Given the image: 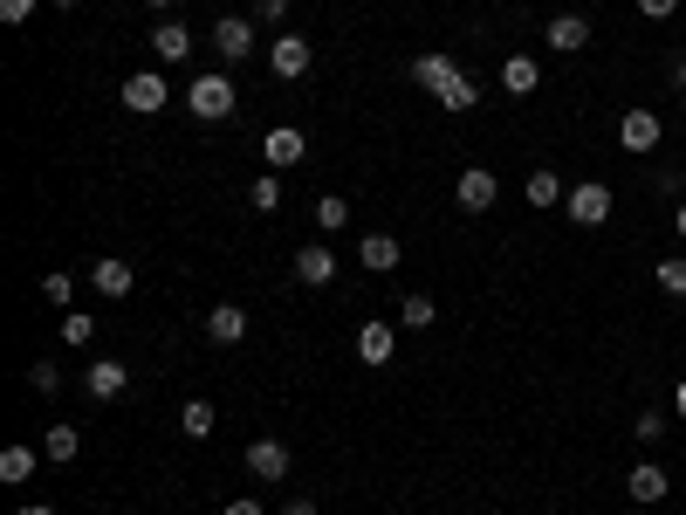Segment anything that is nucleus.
Returning a JSON list of instances; mask_svg holds the SVG:
<instances>
[{"instance_id":"obj_44","label":"nucleus","mask_w":686,"mask_h":515,"mask_svg":"<svg viewBox=\"0 0 686 515\" xmlns=\"http://www.w3.org/2000/svg\"><path fill=\"white\" fill-rule=\"evenodd\" d=\"M145 8H172V0H145Z\"/></svg>"},{"instance_id":"obj_10","label":"nucleus","mask_w":686,"mask_h":515,"mask_svg":"<svg viewBox=\"0 0 686 515\" xmlns=\"http://www.w3.org/2000/svg\"><path fill=\"white\" fill-rule=\"evenodd\" d=\"M454 192H460V207H467V214H488V207H495V200H501V179H495V172H488V166H467V172H460V186H454Z\"/></svg>"},{"instance_id":"obj_26","label":"nucleus","mask_w":686,"mask_h":515,"mask_svg":"<svg viewBox=\"0 0 686 515\" xmlns=\"http://www.w3.org/2000/svg\"><path fill=\"white\" fill-rule=\"evenodd\" d=\"M316 227H322V234L350 227V200H337V192H322V200H316Z\"/></svg>"},{"instance_id":"obj_6","label":"nucleus","mask_w":686,"mask_h":515,"mask_svg":"<svg viewBox=\"0 0 686 515\" xmlns=\"http://www.w3.org/2000/svg\"><path fill=\"white\" fill-rule=\"evenodd\" d=\"M125 385H131V365H117V358H90V365H83V392H90L97 406L125 399Z\"/></svg>"},{"instance_id":"obj_31","label":"nucleus","mask_w":686,"mask_h":515,"mask_svg":"<svg viewBox=\"0 0 686 515\" xmlns=\"http://www.w3.org/2000/svg\"><path fill=\"white\" fill-rule=\"evenodd\" d=\"M69 296H76V275H62V268H49V275H42V303H56V309H69Z\"/></svg>"},{"instance_id":"obj_40","label":"nucleus","mask_w":686,"mask_h":515,"mask_svg":"<svg viewBox=\"0 0 686 515\" xmlns=\"http://www.w3.org/2000/svg\"><path fill=\"white\" fill-rule=\"evenodd\" d=\"M281 515H316V502H309V495H296L289 508H281Z\"/></svg>"},{"instance_id":"obj_21","label":"nucleus","mask_w":686,"mask_h":515,"mask_svg":"<svg viewBox=\"0 0 686 515\" xmlns=\"http://www.w3.org/2000/svg\"><path fill=\"white\" fill-rule=\"evenodd\" d=\"M521 192H529V207H563V200H570V186H563V179H556L549 166H536Z\"/></svg>"},{"instance_id":"obj_32","label":"nucleus","mask_w":686,"mask_h":515,"mask_svg":"<svg viewBox=\"0 0 686 515\" xmlns=\"http://www.w3.org/2000/svg\"><path fill=\"white\" fill-rule=\"evenodd\" d=\"M28 385L42 392V399H56V392H62V372H56L49 358H34V365H28Z\"/></svg>"},{"instance_id":"obj_41","label":"nucleus","mask_w":686,"mask_h":515,"mask_svg":"<svg viewBox=\"0 0 686 515\" xmlns=\"http://www.w3.org/2000/svg\"><path fill=\"white\" fill-rule=\"evenodd\" d=\"M673 227H679V241H686V207H679V214H673Z\"/></svg>"},{"instance_id":"obj_28","label":"nucleus","mask_w":686,"mask_h":515,"mask_svg":"<svg viewBox=\"0 0 686 515\" xmlns=\"http://www.w3.org/2000/svg\"><path fill=\"white\" fill-rule=\"evenodd\" d=\"M474 103H480V83H474V76H454L447 97H439V110H474Z\"/></svg>"},{"instance_id":"obj_37","label":"nucleus","mask_w":686,"mask_h":515,"mask_svg":"<svg viewBox=\"0 0 686 515\" xmlns=\"http://www.w3.org/2000/svg\"><path fill=\"white\" fill-rule=\"evenodd\" d=\"M666 76H673V90H686V49H673V69H666Z\"/></svg>"},{"instance_id":"obj_33","label":"nucleus","mask_w":686,"mask_h":515,"mask_svg":"<svg viewBox=\"0 0 686 515\" xmlns=\"http://www.w3.org/2000/svg\"><path fill=\"white\" fill-rule=\"evenodd\" d=\"M62 344L90 350V344H97V324H90V316H62Z\"/></svg>"},{"instance_id":"obj_14","label":"nucleus","mask_w":686,"mask_h":515,"mask_svg":"<svg viewBox=\"0 0 686 515\" xmlns=\"http://www.w3.org/2000/svg\"><path fill=\"white\" fill-rule=\"evenodd\" d=\"M391 350H398V330L385 324V316H371V324L357 330V358H365V365L378 372V365H391Z\"/></svg>"},{"instance_id":"obj_43","label":"nucleus","mask_w":686,"mask_h":515,"mask_svg":"<svg viewBox=\"0 0 686 515\" xmlns=\"http://www.w3.org/2000/svg\"><path fill=\"white\" fill-rule=\"evenodd\" d=\"M56 8H83V0H56Z\"/></svg>"},{"instance_id":"obj_25","label":"nucleus","mask_w":686,"mask_h":515,"mask_svg":"<svg viewBox=\"0 0 686 515\" xmlns=\"http://www.w3.org/2000/svg\"><path fill=\"white\" fill-rule=\"evenodd\" d=\"M666 433H673V419H666V413H653V406H645V413L632 419V440H638V447H659Z\"/></svg>"},{"instance_id":"obj_18","label":"nucleus","mask_w":686,"mask_h":515,"mask_svg":"<svg viewBox=\"0 0 686 515\" xmlns=\"http://www.w3.org/2000/svg\"><path fill=\"white\" fill-rule=\"evenodd\" d=\"M454 76H460V62H454V56H419V62H412V83H419V90H433V97H447Z\"/></svg>"},{"instance_id":"obj_22","label":"nucleus","mask_w":686,"mask_h":515,"mask_svg":"<svg viewBox=\"0 0 686 515\" xmlns=\"http://www.w3.org/2000/svg\"><path fill=\"white\" fill-rule=\"evenodd\" d=\"M42 454H49L56 467H69L76 454H83V433H76V426H49V433H42Z\"/></svg>"},{"instance_id":"obj_36","label":"nucleus","mask_w":686,"mask_h":515,"mask_svg":"<svg viewBox=\"0 0 686 515\" xmlns=\"http://www.w3.org/2000/svg\"><path fill=\"white\" fill-rule=\"evenodd\" d=\"M34 14V0H0V21H8V28H21Z\"/></svg>"},{"instance_id":"obj_1","label":"nucleus","mask_w":686,"mask_h":515,"mask_svg":"<svg viewBox=\"0 0 686 515\" xmlns=\"http://www.w3.org/2000/svg\"><path fill=\"white\" fill-rule=\"evenodd\" d=\"M233 103H240V90H233V76H192L186 83V110L199 117V125H220V117H233Z\"/></svg>"},{"instance_id":"obj_15","label":"nucleus","mask_w":686,"mask_h":515,"mask_svg":"<svg viewBox=\"0 0 686 515\" xmlns=\"http://www.w3.org/2000/svg\"><path fill=\"white\" fill-rule=\"evenodd\" d=\"M666 488H673V474H666L659 460H638V467L625 474V495H632V502H666Z\"/></svg>"},{"instance_id":"obj_17","label":"nucleus","mask_w":686,"mask_h":515,"mask_svg":"<svg viewBox=\"0 0 686 515\" xmlns=\"http://www.w3.org/2000/svg\"><path fill=\"white\" fill-rule=\"evenodd\" d=\"M207 337L213 344H240V337H248V309H240V303H213L207 309Z\"/></svg>"},{"instance_id":"obj_34","label":"nucleus","mask_w":686,"mask_h":515,"mask_svg":"<svg viewBox=\"0 0 686 515\" xmlns=\"http://www.w3.org/2000/svg\"><path fill=\"white\" fill-rule=\"evenodd\" d=\"M289 8H296V0H255V14L275 28V21H289Z\"/></svg>"},{"instance_id":"obj_12","label":"nucleus","mask_w":686,"mask_h":515,"mask_svg":"<svg viewBox=\"0 0 686 515\" xmlns=\"http://www.w3.org/2000/svg\"><path fill=\"white\" fill-rule=\"evenodd\" d=\"M543 42H549L556 56H584V49H590V21H584V14H556V21L543 28Z\"/></svg>"},{"instance_id":"obj_23","label":"nucleus","mask_w":686,"mask_h":515,"mask_svg":"<svg viewBox=\"0 0 686 515\" xmlns=\"http://www.w3.org/2000/svg\"><path fill=\"white\" fill-rule=\"evenodd\" d=\"M213 426H220V419H213L207 399H192V406L179 413V433H186V440H213Z\"/></svg>"},{"instance_id":"obj_3","label":"nucleus","mask_w":686,"mask_h":515,"mask_svg":"<svg viewBox=\"0 0 686 515\" xmlns=\"http://www.w3.org/2000/svg\"><path fill=\"white\" fill-rule=\"evenodd\" d=\"M659 138H666L659 110H645V103H638V110H625V117H618V145H625V151H638V158H645V151H659Z\"/></svg>"},{"instance_id":"obj_7","label":"nucleus","mask_w":686,"mask_h":515,"mask_svg":"<svg viewBox=\"0 0 686 515\" xmlns=\"http://www.w3.org/2000/svg\"><path fill=\"white\" fill-rule=\"evenodd\" d=\"M213 49H220V62H248L255 56V21L248 14H220L213 21Z\"/></svg>"},{"instance_id":"obj_20","label":"nucleus","mask_w":686,"mask_h":515,"mask_svg":"<svg viewBox=\"0 0 686 515\" xmlns=\"http://www.w3.org/2000/svg\"><path fill=\"white\" fill-rule=\"evenodd\" d=\"M536 83H543L536 56H508V62H501V90H508V97H536Z\"/></svg>"},{"instance_id":"obj_27","label":"nucleus","mask_w":686,"mask_h":515,"mask_svg":"<svg viewBox=\"0 0 686 515\" xmlns=\"http://www.w3.org/2000/svg\"><path fill=\"white\" fill-rule=\"evenodd\" d=\"M433 316H439V309H433V296H426V289H412L406 303H398V324H412V330H426Z\"/></svg>"},{"instance_id":"obj_16","label":"nucleus","mask_w":686,"mask_h":515,"mask_svg":"<svg viewBox=\"0 0 686 515\" xmlns=\"http://www.w3.org/2000/svg\"><path fill=\"white\" fill-rule=\"evenodd\" d=\"M151 56H158V62H186V56H192V28H186V21H158V28H151Z\"/></svg>"},{"instance_id":"obj_29","label":"nucleus","mask_w":686,"mask_h":515,"mask_svg":"<svg viewBox=\"0 0 686 515\" xmlns=\"http://www.w3.org/2000/svg\"><path fill=\"white\" fill-rule=\"evenodd\" d=\"M653 275H659V289H666V296H679V303H686V255H666Z\"/></svg>"},{"instance_id":"obj_9","label":"nucleus","mask_w":686,"mask_h":515,"mask_svg":"<svg viewBox=\"0 0 686 515\" xmlns=\"http://www.w3.org/2000/svg\"><path fill=\"white\" fill-rule=\"evenodd\" d=\"M261 158H268L275 172H289V166H302V158H309V138H302L296 125H275V131L261 138Z\"/></svg>"},{"instance_id":"obj_8","label":"nucleus","mask_w":686,"mask_h":515,"mask_svg":"<svg viewBox=\"0 0 686 515\" xmlns=\"http://www.w3.org/2000/svg\"><path fill=\"white\" fill-rule=\"evenodd\" d=\"M316 62V49H309V34H275V49H268V69L281 76V83H296V76Z\"/></svg>"},{"instance_id":"obj_2","label":"nucleus","mask_w":686,"mask_h":515,"mask_svg":"<svg viewBox=\"0 0 686 515\" xmlns=\"http://www.w3.org/2000/svg\"><path fill=\"white\" fill-rule=\"evenodd\" d=\"M612 186H604V179H584V186H570V200H563V214H570L577 227H604V220H612Z\"/></svg>"},{"instance_id":"obj_13","label":"nucleus","mask_w":686,"mask_h":515,"mask_svg":"<svg viewBox=\"0 0 686 515\" xmlns=\"http://www.w3.org/2000/svg\"><path fill=\"white\" fill-rule=\"evenodd\" d=\"M296 283H302V289H330V283H337V255L322 248V241H309V248L296 255Z\"/></svg>"},{"instance_id":"obj_30","label":"nucleus","mask_w":686,"mask_h":515,"mask_svg":"<svg viewBox=\"0 0 686 515\" xmlns=\"http://www.w3.org/2000/svg\"><path fill=\"white\" fill-rule=\"evenodd\" d=\"M248 207H261V214H281V179H275V172H261V179H255Z\"/></svg>"},{"instance_id":"obj_4","label":"nucleus","mask_w":686,"mask_h":515,"mask_svg":"<svg viewBox=\"0 0 686 515\" xmlns=\"http://www.w3.org/2000/svg\"><path fill=\"white\" fill-rule=\"evenodd\" d=\"M289 467H296V454H289V440H248V474L255 482H289Z\"/></svg>"},{"instance_id":"obj_35","label":"nucleus","mask_w":686,"mask_h":515,"mask_svg":"<svg viewBox=\"0 0 686 515\" xmlns=\"http://www.w3.org/2000/svg\"><path fill=\"white\" fill-rule=\"evenodd\" d=\"M638 14H645V21H673L679 0H638Z\"/></svg>"},{"instance_id":"obj_11","label":"nucleus","mask_w":686,"mask_h":515,"mask_svg":"<svg viewBox=\"0 0 686 515\" xmlns=\"http://www.w3.org/2000/svg\"><path fill=\"white\" fill-rule=\"evenodd\" d=\"M90 289H97L103 303H125V296L138 289V275H131V261H110V255H103V261H90Z\"/></svg>"},{"instance_id":"obj_5","label":"nucleus","mask_w":686,"mask_h":515,"mask_svg":"<svg viewBox=\"0 0 686 515\" xmlns=\"http://www.w3.org/2000/svg\"><path fill=\"white\" fill-rule=\"evenodd\" d=\"M172 103V90H166V76L158 69H138V76H125V110H138V117H158Z\"/></svg>"},{"instance_id":"obj_19","label":"nucleus","mask_w":686,"mask_h":515,"mask_svg":"<svg viewBox=\"0 0 686 515\" xmlns=\"http://www.w3.org/2000/svg\"><path fill=\"white\" fill-rule=\"evenodd\" d=\"M357 261L371 275H391L398 268V234H365V241H357Z\"/></svg>"},{"instance_id":"obj_42","label":"nucleus","mask_w":686,"mask_h":515,"mask_svg":"<svg viewBox=\"0 0 686 515\" xmlns=\"http://www.w3.org/2000/svg\"><path fill=\"white\" fill-rule=\"evenodd\" d=\"M14 515H56V508H49V502H42V508H14Z\"/></svg>"},{"instance_id":"obj_39","label":"nucleus","mask_w":686,"mask_h":515,"mask_svg":"<svg viewBox=\"0 0 686 515\" xmlns=\"http://www.w3.org/2000/svg\"><path fill=\"white\" fill-rule=\"evenodd\" d=\"M673 419H679V426H686V378H679V385H673Z\"/></svg>"},{"instance_id":"obj_24","label":"nucleus","mask_w":686,"mask_h":515,"mask_svg":"<svg viewBox=\"0 0 686 515\" xmlns=\"http://www.w3.org/2000/svg\"><path fill=\"white\" fill-rule=\"evenodd\" d=\"M28 474H34V447H0V482L21 488Z\"/></svg>"},{"instance_id":"obj_38","label":"nucleus","mask_w":686,"mask_h":515,"mask_svg":"<svg viewBox=\"0 0 686 515\" xmlns=\"http://www.w3.org/2000/svg\"><path fill=\"white\" fill-rule=\"evenodd\" d=\"M227 515H261V502H255V495H240V502H227Z\"/></svg>"}]
</instances>
